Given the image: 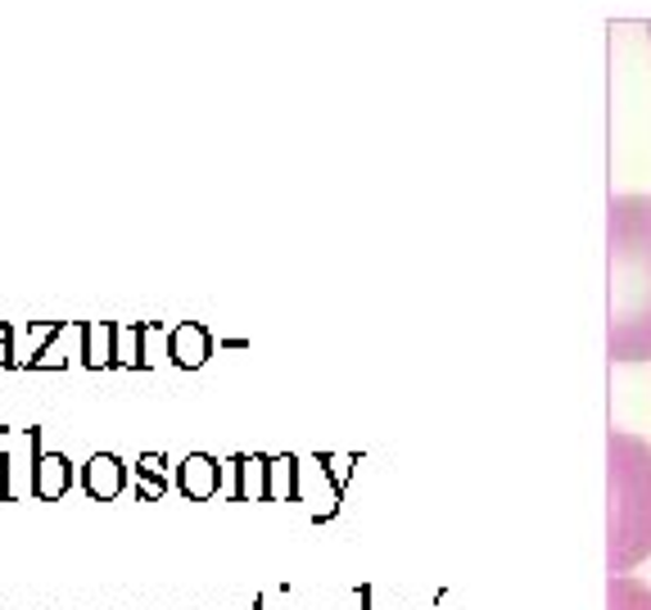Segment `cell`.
<instances>
[{
    "mask_svg": "<svg viewBox=\"0 0 651 610\" xmlns=\"http://www.w3.org/2000/svg\"><path fill=\"white\" fill-rule=\"evenodd\" d=\"M122 484H127V466H122L113 452L87 457V466H82V489H87V498L113 502V498L122 493Z\"/></svg>",
    "mask_w": 651,
    "mask_h": 610,
    "instance_id": "4",
    "label": "cell"
},
{
    "mask_svg": "<svg viewBox=\"0 0 651 610\" xmlns=\"http://www.w3.org/2000/svg\"><path fill=\"white\" fill-rule=\"evenodd\" d=\"M82 367L87 371L118 367V321H82Z\"/></svg>",
    "mask_w": 651,
    "mask_h": 610,
    "instance_id": "5",
    "label": "cell"
},
{
    "mask_svg": "<svg viewBox=\"0 0 651 610\" xmlns=\"http://www.w3.org/2000/svg\"><path fill=\"white\" fill-rule=\"evenodd\" d=\"M10 339H14V326H10V321H0V344H10Z\"/></svg>",
    "mask_w": 651,
    "mask_h": 610,
    "instance_id": "16",
    "label": "cell"
},
{
    "mask_svg": "<svg viewBox=\"0 0 651 610\" xmlns=\"http://www.w3.org/2000/svg\"><path fill=\"white\" fill-rule=\"evenodd\" d=\"M163 470H168V466H163V457H159V452L141 457V474H154V480H163Z\"/></svg>",
    "mask_w": 651,
    "mask_h": 610,
    "instance_id": "11",
    "label": "cell"
},
{
    "mask_svg": "<svg viewBox=\"0 0 651 610\" xmlns=\"http://www.w3.org/2000/svg\"><path fill=\"white\" fill-rule=\"evenodd\" d=\"M651 557V448L611 430V574Z\"/></svg>",
    "mask_w": 651,
    "mask_h": 610,
    "instance_id": "2",
    "label": "cell"
},
{
    "mask_svg": "<svg viewBox=\"0 0 651 610\" xmlns=\"http://www.w3.org/2000/svg\"><path fill=\"white\" fill-rule=\"evenodd\" d=\"M0 502H10V457L0 452Z\"/></svg>",
    "mask_w": 651,
    "mask_h": 610,
    "instance_id": "12",
    "label": "cell"
},
{
    "mask_svg": "<svg viewBox=\"0 0 651 610\" xmlns=\"http://www.w3.org/2000/svg\"><path fill=\"white\" fill-rule=\"evenodd\" d=\"M73 489V461L63 452H37L32 457V493L41 502H59Z\"/></svg>",
    "mask_w": 651,
    "mask_h": 610,
    "instance_id": "3",
    "label": "cell"
},
{
    "mask_svg": "<svg viewBox=\"0 0 651 610\" xmlns=\"http://www.w3.org/2000/svg\"><path fill=\"white\" fill-rule=\"evenodd\" d=\"M249 470H244V484H249V493H258V461H244Z\"/></svg>",
    "mask_w": 651,
    "mask_h": 610,
    "instance_id": "15",
    "label": "cell"
},
{
    "mask_svg": "<svg viewBox=\"0 0 651 610\" xmlns=\"http://www.w3.org/2000/svg\"><path fill=\"white\" fill-rule=\"evenodd\" d=\"M10 367H19V353H14V339H10V344H0V371H10Z\"/></svg>",
    "mask_w": 651,
    "mask_h": 610,
    "instance_id": "14",
    "label": "cell"
},
{
    "mask_svg": "<svg viewBox=\"0 0 651 610\" xmlns=\"http://www.w3.org/2000/svg\"><path fill=\"white\" fill-rule=\"evenodd\" d=\"M647 32H651V28H647Z\"/></svg>",
    "mask_w": 651,
    "mask_h": 610,
    "instance_id": "17",
    "label": "cell"
},
{
    "mask_svg": "<svg viewBox=\"0 0 651 610\" xmlns=\"http://www.w3.org/2000/svg\"><path fill=\"white\" fill-rule=\"evenodd\" d=\"M73 334H78V326H59V334L50 339V344H46L32 362H23V371H32V376H37V371H63V367H69V353H63V344H69Z\"/></svg>",
    "mask_w": 651,
    "mask_h": 610,
    "instance_id": "9",
    "label": "cell"
},
{
    "mask_svg": "<svg viewBox=\"0 0 651 610\" xmlns=\"http://www.w3.org/2000/svg\"><path fill=\"white\" fill-rule=\"evenodd\" d=\"M607 358L651 362V194H611L607 203Z\"/></svg>",
    "mask_w": 651,
    "mask_h": 610,
    "instance_id": "1",
    "label": "cell"
},
{
    "mask_svg": "<svg viewBox=\"0 0 651 610\" xmlns=\"http://www.w3.org/2000/svg\"><path fill=\"white\" fill-rule=\"evenodd\" d=\"M163 493V480H154V474H141V502L146 498H159Z\"/></svg>",
    "mask_w": 651,
    "mask_h": 610,
    "instance_id": "13",
    "label": "cell"
},
{
    "mask_svg": "<svg viewBox=\"0 0 651 610\" xmlns=\"http://www.w3.org/2000/svg\"><path fill=\"white\" fill-rule=\"evenodd\" d=\"M181 489H186L190 498H209V493L218 489V466H213L209 457H190V461L181 466Z\"/></svg>",
    "mask_w": 651,
    "mask_h": 610,
    "instance_id": "8",
    "label": "cell"
},
{
    "mask_svg": "<svg viewBox=\"0 0 651 610\" xmlns=\"http://www.w3.org/2000/svg\"><path fill=\"white\" fill-rule=\"evenodd\" d=\"M168 349H172V362L190 371V367H200L209 358V334L200 326H181V330H172V344Z\"/></svg>",
    "mask_w": 651,
    "mask_h": 610,
    "instance_id": "6",
    "label": "cell"
},
{
    "mask_svg": "<svg viewBox=\"0 0 651 610\" xmlns=\"http://www.w3.org/2000/svg\"><path fill=\"white\" fill-rule=\"evenodd\" d=\"M141 339H146L141 326L118 321V367H146V358H141Z\"/></svg>",
    "mask_w": 651,
    "mask_h": 610,
    "instance_id": "10",
    "label": "cell"
},
{
    "mask_svg": "<svg viewBox=\"0 0 651 610\" xmlns=\"http://www.w3.org/2000/svg\"><path fill=\"white\" fill-rule=\"evenodd\" d=\"M607 601H611V610H651V588H642L629 574H611Z\"/></svg>",
    "mask_w": 651,
    "mask_h": 610,
    "instance_id": "7",
    "label": "cell"
}]
</instances>
